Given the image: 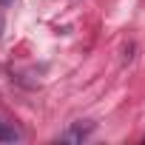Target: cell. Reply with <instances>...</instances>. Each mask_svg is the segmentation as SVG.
I'll list each match as a JSON object with an SVG mask.
<instances>
[{
  "label": "cell",
  "mask_w": 145,
  "mask_h": 145,
  "mask_svg": "<svg viewBox=\"0 0 145 145\" xmlns=\"http://www.w3.org/2000/svg\"><path fill=\"white\" fill-rule=\"evenodd\" d=\"M20 131L12 125V122H6V120H0V142H20Z\"/></svg>",
  "instance_id": "cell-2"
},
{
  "label": "cell",
  "mask_w": 145,
  "mask_h": 145,
  "mask_svg": "<svg viewBox=\"0 0 145 145\" xmlns=\"http://www.w3.org/2000/svg\"><path fill=\"white\" fill-rule=\"evenodd\" d=\"M94 134V122H71L63 134H60V142H83V139H88Z\"/></svg>",
  "instance_id": "cell-1"
}]
</instances>
